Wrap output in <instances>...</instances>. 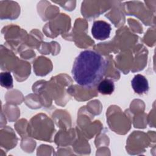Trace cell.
Returning a JSON list of instances; mask_svg holds the SVG:
<instances>
[{
  "instance_id": "obj_1",
  "label": "cell",
  "mask_w": 156,
  "mask_h": 156,
  "mask_svg": "<svg viewBox=\"0 0 156 156\" xmlns=\"http://www.w3.org/2000/svg\"><path fill=\"white\" fill-rule=\"evenodd\" d=\"M107 66V61L101 54L94 51L85 50L75 59L72 75L79 85L92 88L102 79Z\"/></svg>"
},
{
  "instance_id": "obj_2",
  "label": "cell",
  "mask_w": 156,
  "mask_h": 156,
  "mask_svg": "<svg viewBox=\"0 0 156 156\" xmlns=\"http://www.w3.org/2000/svg\"><path fill=\"white\" fill-rule=\"evenodd\" d=\"M111 29L110 25L107 22L102 20L96 21L92 26V35L97 40H104L110 37Z\"/></svg>"
},
{
  "instance_id": "obj_3",
  "label": "cell",
  "mask_w": 156,
  "mask_h": 156,
  "mask_svg": "<svg viewBox=\"0 0 156 156\" xmlns=\"http://www.w3.org/2000/svg\"><path fill=\"white\" fill-rule=\"evenodd\" d=\"M131 85L134 91L139 94L146 93L149 90L148 81L141 74L135 75L131 81Z\"/></svg>"
},
{
  "instance_id": "obj_4",
  "label": "cell",
  "mask_w": 156,
  "mask_h": 156,
  "mask_svg": "<svg viewBox=\"0 0 156 156\" xmlns=\"http://www.w3.org/2000/svg\"><path fill=\"white\" fill-rule=\"evenodd\" d=\"M115 90L114 82L109 79L101 80L98 86V91L102 94H111Z\"/></svg>"
},
{
  "instance_id": "obj_5",
  "label": "cell",
  "mask_w": 156,
  "mask_h": 156,
  "mask_svg": "<svg viewBox=\"0 0 156 156\" xmlns=\"http://www.w3.org/2000/svg\"><path fill=\"white\" fill-rule=\"evenodd\" d=\"M0 83L2 87L7 89L13 88V78L9 72L1 73L0 74Z\"/></svg>"
}]
</instances>
